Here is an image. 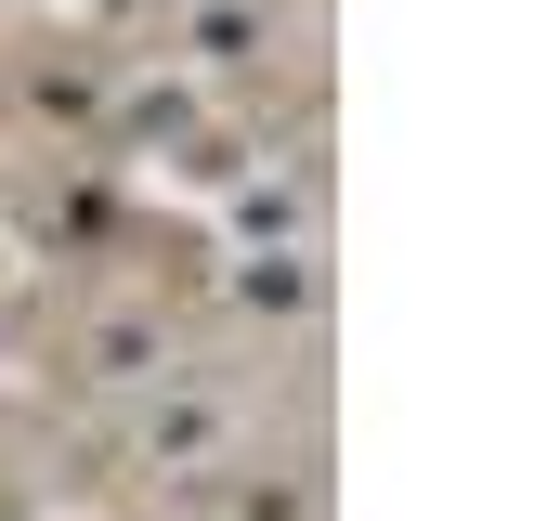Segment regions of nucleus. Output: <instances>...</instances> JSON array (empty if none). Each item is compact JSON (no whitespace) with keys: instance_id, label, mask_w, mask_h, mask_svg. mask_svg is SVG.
Returning <instances> with one entry per match:
<instances>
[{"instance_id":"1","label":"nucleus","mask_w":560,"mask_h":521,"mask_svg":"<svg viewBox=\"0 0 560 521\" xmlns=\"http://www.w3.org/2000/svg\"><path fill=\"white\" fill-rule=\"evenodd\" d=\"M131 456L143 470H209V456H235V404H222V391H183V366H170V404H143Z\"/></svg>"},{"instance_id":"2","label":"nucleus","mask_w":560,"mask_h":521,"mask_svg":"<svg viewBox=\"0 0 560 521\" xmlns=\"http://www.w3.org/2000/svg\"><path fill=\"white\" fill-rule=\"evenodd\" d=\"M79 366L105 391H156L170 379V326H156V313H92V326H79Z\"/></svg>"},{"instance_id":"3","label":"nucleus","mask_w":560,"mask_h":521,"mask_svg":"<svg viewBox=\"0 0 560 521\" xmlns=\"http://www.w3.org/2000/svg\"><path fill=\"white\" fill-rule=\"evenodd\" d=\"M183 53L235 79V66H261V53H275V13H261V0H196V13H183Z\"/></svg>"},{"instance_id":"4","label":"nucleus","mask_w":560,"mask_h":521,"mask_svg":"<svg viewBox=\"0 0 560 521\" xmlns=\"http://www.w3.org/2000/svg\"><path fill=\"white\" fill-rule=\"evenodd\" d=\"M235 300H248V313H313V260L300 248H248L235 260Z\"/></svg>"},{"instance_id":"5","label":"nucleus","mask_w":560,"mask_h":521,"mask_svg":"<svg viewBox=\"0 0 560 521\" xmlns=\"http://www.w3.org/2000/svg\"><path fill=\"white\" fill-rule=\"evenodd\" d=\"M118 130H131V143H156V130H196V105H183V92H131V118H118Z\"/></svg>"},{"instance_id":"6","label":"nucleus","mask_w":560,"mask_h":521,"mask_svg":"<svg viewBox=\"0 0 560 521\" xmlns=\"http://www.w3.org/2000/svg\"><path fill=\"white\" fill-rule=\"evenodd\" d=\"M235 521H313V496H300V483H248V496H235Z\"/></svg>"}]
</instances>
